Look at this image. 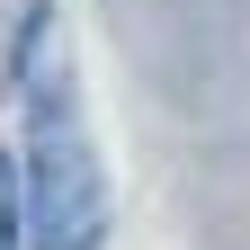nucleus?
Listing matches in <instances>:
<instances>
[{"label":"nucleus","mask_w":250,"mask_h":250,"mask_svg":"<svg viewBox=\"0 0 250 250\" xmlns=\"http://www.w3.org/2000/svg\"><path fill=\"white\" fill-rule=\"evenodd\" d=\"M45 27H54L45 9L27 18V81H36ZM27 224H36V250H99V232H107V188H99L81 125L62 116V81H54V99L36 81V197H27Z\"/></svg>","instance_id":"1"},{"label":"nucleus","mask_w":250,"mask_h":250,"mask_svg":"<svg viewBox=\"0 0 250 250\" xmlns=\"http://www.w3.org/2000/svg\"><path fill=\"white\" fill-rule=\"evenodd\" d=\"M0 250H18V170L0 152Z\"/></svg>","instance_id":"2"}]
</instances>
